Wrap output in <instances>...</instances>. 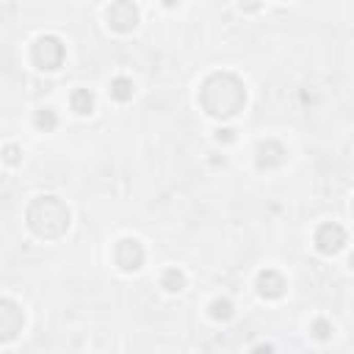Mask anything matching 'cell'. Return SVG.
Masks as SVG:
<instances>
[{"label": "cell", "instance_id": "obj_1", "mask_svg": "<svg viewBox=\"0 0 354 354\" xmlns=\"http://www.w3.org/2000/svg\"><path fill=\"white\" fill-rule=\"evenodd\" d=\"M341 243H343V230H341V227L327 224V227L318 233V246L324 249V252H338V249H341Z\"/></svg>", "mask_w": 354, "mask_h": 354}, {"label": "cell", "instance_id": "obj_2", "mask_svg": "<svg viewBox=\"0 0 354 354\" xmlns=\"http://www.w3.org/2000/svg\"><path fill=\"white\" fill-rule=\"evenodd\" d=\"M75 102H78V111H80V114H86V111H88V105H92V100H88L83 92H80V94H75Z\"/></svg>", "mask_w": 354, "mask_h": 354}, {"label": "cell", "instance_id": "obj_3", "mask_svg": "<svg viewBox=\"0 0 354 354\" xmlns=\"http://www.w3.org/2000/svg\"><path fill=\"white\" fill-rule=\"evenodd\" d=\"M116 97H128V83H125V80H116Z\"/></svg>", "mask_w": 354, "mask_h": 354}]
</instances>
